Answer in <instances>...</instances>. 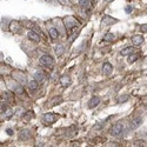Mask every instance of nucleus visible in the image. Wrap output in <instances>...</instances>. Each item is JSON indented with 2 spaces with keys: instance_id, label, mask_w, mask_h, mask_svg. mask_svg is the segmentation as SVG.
<instances>
[{
  "instance_id": "f257e3e1",
  "label": "nucleus",
  "mask_w": 147,
  "mask_h": 147,
  "mask_svg": "<svg viewBox=\"0 0 147 147\" xmlns=\"http://www.w3.org/2000/svg\"><path fill=\"white\" fill-rule=\"evenodd\" d=\"M59 115L55 113H47L45 114V115L43 116V123L45 124V125H49V124H53L55 123L57 120H58Z\"/></svg>"
},
{
  "instance_id": "f03ea898",
  "label": "nucleus",
  "mask_w": 147,
  "mask_h": 147,
  "mask_svg": "<svg viewBox=\"0 0 147 147\" xmlns=\"http://www.w3.org/2000/svg\"><path fill=\"white\" fill-rule=\"evenodd\" d=\"M40 64L44 65V66H46V67H52L53 64H54V61H53L52 57L45 54V55H43V57L40 58Z\"/></svg>"
},
{
  "instance_id": "7ed1b4c3",
  "label": "nucleus",
  "mask_w": 147,
  "mask_h": 147,
  "mask_svg": "<svg viewBox=\"0 0 147 147\" xmlns=\"http://www.w3.org/2000/svg\"><path fill=\"white\" fill-rule=\"evenodd\" d=\"M123 131H124V125L121 123H118L114 125L113 129H112V134H113L114 137H119V135L123 133Z\"/></svg>"
},
{
  "instance_id": "20e7f679",
  "label": "nucleus",
  "mask_w": 147,
  "mask_h": 147,
  "mask_svg": "<svg viewBox=\"0 0 147 147\" xmlns=\"http://www.w3.org/2000/svg\"><path fill=\"white\" fill-rule=\"evenodd\" d=\"M144 37L142 35H133L132 37V43H133V45L134 46H140L141 44L144 43Z\"/></svg>"
},
{
  "instance_id": "39448f33",
  "label": "nucleus",
  "mask_w": 147,
  "mask_h": 147,
  "mask_svg": "<svg viewBox=\"0 0 147 147\" xmlns=\"http://www.w3.org/2000/svg\"><path fill=\"white\" fill-rule=\"evenodd\" d=\"M142 124V119L141 118H135L131 121V129H137L139 126H141Z\"/></svg>"
},
{
  "instance_id": "423d86ee",
  "label": "nucleus",
  "mask_w": 147,
  "mask_h": 147,
  "mask_svg": "<svg viewBox=\"0 0 147 147\" xmlns=\"http://www.w3.org/2000/svg\"><path fill=\"white\" fill-rule=\"evenodd\" d=\"M99 104H100V99H99L98 97H93V98L89 100V102H88V107L89 108L97 107Z\"/></svg>"
},
{
  "instance_id": "0eeeda50",
  "label": "nucleus",
  "mask_w": 147,
  "mask_h": 147,
  "mask_svg": "<svg viewBox=\"0 0 147 147\" xmlns=\"http://www.w3.org/2000/svg\"><path fill=\"white\" fill-rule=\"evenodd\" d=\"M112 70H113V67H112V65L108 64V62L104 64V66H102V73L106 74V75L112 73Z\"/></svg>"
},
{
  "instance_id": "6e6552de",
  "label": "nucleus",
  "mask_w": 147,
  "mask_h": 147,
  "mask_svg": "<svg viewBox=\"0 0 147 147\" xmlns=\"http://www.w3.org/2000/svg\"><path fill=\"white\" fill-rule=\"evenodd\" d=\"M27 37H28V39H31L32 41H35V43L40 41L39 35H38V33H35V32H32V31H31V32H28Z\"/></svg>"
},
{
  "instance_id": "1a4fd4ad",
  "label": "nucleus",
  "mask_w": 147,
  "mask_h": 147,
  "mask_svg": "<svg viewBox=\"0 0 147 147\" xmlns=\"http://www.w3.org/2000/svg\"><path fill=\"white\" fill-rule=\"evenodd\" d=\"M34 79L37 80V81H39V83H41V81L45 80V74H44L41 71H38V72L34 73Z\"/></svg>"
},
{
  "instance_id": "9d476101",
  "label": "nucleus",
  "mask_w": 147,
  "mask_h": 147,
  "mask_svg": "<svg viewBox=\"0 0 147 147\" xmlns=\"http://www.w3.org/2000/svg\"><path fill=\"white\" fill-rule=\"evenodd\" d=\"M114 22H116V19L111 18V17H108V16H105L104 18H102V24H105V25H112V24H114Z\"/></svg>"
},
{
  "instance_id": "9b49d317",
  "label": "nucleus",
  "mask_w": 147,
  "mask_h": 147,
  "mask_svg": "<svg viewBox=\"0 0 147 147\" xmlns=\"http://www.w3.org/2000/svg\"><path fill=\"white\" fill-rule=\"evenodd\" d=\"M134 51V48L132 46H128V47H125L124 49H121V54L123 55H128V54H132Z\"/></svg>"
},
{
  "instance_id": "f8f14e48",
  "label": "nucleus",
  "mask_w": 147,
  "mask_h": 147,
  "mask_svg": "<svg viewBox=\"0 0 147 147\" xmlns=\"http://www.w3.org/2000/svg\"><path fill=\"white\" fill-rule=\"evenodd\" d=\"M28 88L31 89V91H35L38 88V81L37 80H32L28 83Z\"/></svg>"
},
{
  "instance_id": "ddd939ff",
  "label": "nucleus",
  "mask_w": 147,
  "mask_h": 147,
  "mask_svg": "<svg viewBox=\"0 0 147 147\" xmlns=\"http://www.w3.org/2000/svg\"><path fill=\"white\" fill-rule=\"evenodd\" d=\"M113 39H114V35H113V33H111V32H108V33H106L104 35V41L111 43V41H113Z\"/></svg>"
},
{
  "instance_id": "4468645a",
  "label": "nucleus",
  "mask_w": 147,
  "mask_h": 147,
  "mask_svg": "<svg viewBox=\"0 0 147 147\" xmlns=\"http://www.w3.org/2000/svg\"><path fill=\"white\" fill-rule=\"evenodd\" d=\"M49 35H51V38L52 39H57V38L59 37V32H58V30H55V28H51L49 30Z\"/></svg>"
},
{
  "instance_id": "2eb2a0df",
  "label": "nucleus",
  "mask_w": 147,
  "mask_h": 147,
  "mask_svg": "<svg viewBox=\"0 0 147 147\" xmlns=\"http://www.w3.org/2000/svg\"><path fill=\"white\" fill-rule=\"evenodd\" d=\"M30 138V132L28 131H22L21 133H20V135H19V139L20 140H26V139Z\"/></svg>"
},
{
  "instance_id": "dca6fc26",
  "label": "nucleus",
  "mask_w": 147,
  "mask_h": 147,
  "mask_svg": "<svg viewBox=\"0 0 147 147\" xmlns=\"http://www.w3.org/2000/svg\"><path fill=\"white\" fill-rule=\"evenodd\" d=\"M60 83H61L62 86H68V85H71V80H70V78H68V77H61Z\"/></svg>"
},
{
  "instance_id": "f3484780",
  "label": "nucleus",
  "mask_w": 147,
  "mask_h": 147,
  "mask_svg": "<svg viewBox=\"0 0 147 147\" xmlns=\"http://www.w3.org/2000/svg\"><path fill=\"white\" fill-rule=\"evenodd\" d=\"M137 59H138V54L129 55V58H128V62H129V64H133L134 61H137Z\"/></svg>"
},
{
  "instance_id": "a211bd4d",
  "label": "nucleus",
  "mask_w": 147,
  "mask_h": 147,
  "mask_svg": "<svg viewBox=\"0 0 147 147\" xmlns=\"http://www.w3.org/2000/svg\"><path fill=\"white\" fill-rule=\"evenodd\" d=\"M128 95H121V97H119V99H118V101L119 102H126V101L128 100Z\"/></svg>"
},
{
  "instance_id": "6ab92c4d",
  "label": "nucleus",
  "mask_w": 147,
  "mask_h": 147,
  "mask_svg": "<svg viewBox=\"0 0 147 147\" xmlns=\"http://www.w3.org/2000/svg\"><path fill=\"white\" fill-rule=\"evenodd\" d=\"M80 5L83 7H88L89 6V0H79Z\"/></svg>"
},
{
  "instance_id": "aec40b11",
  "label": "nucleus",
  "mask_w": 147,
  "mask_h": 147,
  "mask_svg": "<svg viewBox=\"0 0 147 147\" xmlns=\"http://www.w3.org/2000/svg\"><path fill=\"white\" fill-rule=\"evenodd\" d=\"M57 51H58V53H59V54L61 53V51H62V46H61V45H59V46H57V47H55V52H57Z\"/></svg>"
},
{
  "instance_id": "412c9836",
  "label": "nucleus",
  "mask_w": 147,
  "mask_h": 147,
  "mask_svg": "<svg viewBox=\"0 0 147 147\" xmlns=\"http://www.w3.org/2000/svg\"><path fill=\"white\" fill-rule=\"evenodd\" d=\"M132 9H133V7H132V6H127V7H126L125 11H126V13H131V12H132Z\"/></svg>"
},
{
  "instance_id": "4be33fe9",
  "label": "nucleus",
  "mask_w": 147,
  "mask_h": 147,
  "mask_svg": "<svg viewBox=\"0 0 147 147\" xmlns=\"http://www.w3.org/2000/svg\"><path fill=\"white\" fill-rule=\"evenodd\" d=\"M141 31L147 32V25H142V26H141Z\"/></svg>"
},
{
  "instance_id": "5701e85b",
  "label": "nucleus",
  "mask_w": 147,
  "mask_h": 147,
  "mask_svg": "<svg viewBox=\"0 0 147 147\" xmlns=\"http://www.w3.org/2000/svg\"><path fill=\"white\" fill-rule=\"evenodd\" d=\"M7 133H8V134H13V131L12 129H7Z\"/></svg>"
},
{
  "instance_id": "b1692460",
  "label": "nucleus",
  "mask_w": 147,
  "mask_h": 147,
  "mask_svg": "<svg viewBox=\"0 0 147 147\" xmlns=\"http://www.w3.org/2000/svg\"><path fill=\"white\" fill-rule=\"evenodd\" d=\"M105 1H107V3H110V1H112V0H105Z\"/></svg>"
}]
</instances>
